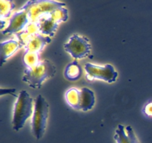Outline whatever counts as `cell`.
<instances>
[{"mask_svg": "<svg viewBox=\"0 0 152 143\" xmlns=\"http://www.w3.org/2000/svg\"><path fill=\"white\" fill-rule=\"evenodd\" d=\"M56 67L48 60L41 61L38 65L26 68L24 71L22 81L34 89H39L43 82L56 74Z\"/></svg>", "mask_w": 152, "mask_h": 143, "instance_id": "cell-1", "label": "cell"}, {"mask_svg": "<svg viewBox=\"0 0 152 143\" xmlns=\"http://www.w3.org/2000/svg\"><path fill=\"white\" fill-rule=\"evenodd\" d=\"M33 99L27 91L22 90L17 96V101L14 105L13 116V128L19 131L25 125V122L32 115Z\"/></svg>", "mask_w": 152, "mask_h": 143, "instance_id": "cell-2", "label": "cell"}, {"mask_svg": "<svg viewBox=\"0 0 152 143\" xmlns=\"http://www.w3.org/2000/svg\"><path fill=\"white\" fill-rule=\"evenodd\" d=\"M48 104L42 95H39L35 99L31 122L33 133L37 139H40L44 136L48 118Z\"/></svg>", "mask_w": 152, "mask_h": 143, "instance_id": "cell-3", "label": "cell"}, {"mask_svg": "<svg viewBox=\"0 0 152 143\" xmlns=\"http://www.w3.org/2000/svg\"><path fill=\"white\" fill-rule=\"evenodd\" d=\"M65 6V3L48 0H36L28 1L22 8L27 10L30 21L38 22L44 16H47L56 9Z\"/></svg>", "mask_w": 152, "mask_h": 143, "instance_id": "cell-4", "label": "cell"}, {"mask_svg": "<svg viewBox=\"0 0 152 143\" xmlns=\"http://www.w3.org/2000/svg\"><path fill=\"white\" fill-rule=\"evenodd\" d=\"M64 48L75 60L86 57L91 50V46L88 38L78 34L71 36L64 45Z\"/></svg>", "mask_w": 152, "mask_h": 143, "instance_id": "cell-5", "label": "cell"}, {"mask_svg": "<svg viewBox=\"0 0 152 143\" xmlns=\"http://www.w3.org/2000/svg\"><path fill=\"white\" fill-rule=\"evenodd\" d=\"M84 68L87 77L90 80L97 79L111 83L117 80L118 76V73L115 71L113 66L111 64H106L103 66H101L91 63H87L85 64Z\"/></svg>", "mask_w": 152, "mask_h": 143, "instance_id": "cell-6", "label": "cell"}, {"mask_svg": "<svg viewBox=\"0 0 152 143\" xmlns=\"http://www.w3.org/2000/svg\"><path fill=\"white\" fill-rule=\"evenodd\" d=\"M31 22L27 10L21 7L19 11L12 15L9 19L8 25L2 31V34H19L22 32Z\"/></svg>", "mask_w": 152, "mask_h": 143, "instance_id": "cell-7", "label": "cell"}, {"mask_svg": "<svg viewBox=\"0 0 152 143\" xmlns=\"http://www.w3.org/2000/svg\"><path fill=\"white\" fill-rule=\"evenodd\" d=\"M114 139L117 143H140L134 130L131 126L119 125L115 130Z\"/></svg>", "mask_w": 152, "mask_h": 143, "instance_id": "cell-8", "label": "cell"}, {"mask_svg": "<svg viewBox=\"0 0 152 143\" xmlns=\"http://www.w3.org/2000/svg\"><path fill=\"white\" fill-rule=\"evenodd\" d=\"M50 41H51V37L45 36L39 33L32 36L27 42L24 48L25 49V52L39 53L48 43H50Z\"/></svg>", "mask_w": 152, "mask_h": 143, "instance_id": "cell-9", "label": "cell"}, {"mask_svg": "<svg viewBox=\"0 0 152 143\" xmlns=\"http://www.w3.org/2000/svg\"><path fill=\"white\" fill-rule=\"evenodd\" d=\"M22 47L19 40H6L1 43V48H0V62L1 66H2L6 62L9 57L12 56L19 48Z\"/></svg>", "mask_w": 152, "mask_h": 143, "instance_id": "cell-10", "label": "cell"}, {"mask_svg": "<svg viewBox=\"0 0 152 143\" xmlns=\"http://www.w3.org/2000/svg\"><path fill=\"white\" fill-rule=\"evenodd\" d=\"M39 26V33L48 37H53L59 26V23L52 19L50 16V13L47 16L42 18L38 22Z\"/></svg>", "mask_w": 152, "mask_h": 143, "instance_id": "cell-11", "label": "cell"}, {"mask_svg": "<svg viewBox=\"0 0 152 143\" xmlns=\"http://www.w3.org/2000/svg\"><path fill=\"white\" fill-rule=\"evenodd\" d=\"M95 104V95L89 88L84 87L80 90V110L88 111L93 108Z\"/></svg>", "mask_w": 152, "mask_h": 143, "instance_id": "cell-12", "label": "cell"}, {"mask_svg": "<svg viewBox=\"0 0 152 143\" xmlns=\"http://www.w3.org/2000/svg\"><path fill=\"white\" fill-rule=\"evenodd\" d=\"M39 33V26L38 22H31L22 32L17 34L16 36H17L18 40L23 47L32 36Z\"/></svg>", "mask_w": 152, "mask_h": 143, "instance_id": "cell-13", "label": "cell"}, {"mask_svg": "<svg viewBox=\"0 0 152 143\" xmlns=\"http://www.w3.org/2000/svg\"><path fill=\"white\" fill-rule=\"evenodd\" d=\"M65 77L68 80L71 81H75L79 80L83 75V68L80 65L77 60L68 64L65 69Z\"/></svg>", "mask_w": 152, "mask_h": 143, "instance_id": "cell-14", "label": "cell"}, {"mask_svg": "<svg viewBox=\"0 0 152 143\" xmlns=\"http://www.w3.org/2000/svg\"><path fill=\"white\" fill-rule=\"evenodd\" d=\"M15 8L14 3L12 1L1 0L0 1V21H1V29H3L4 24L9 17H11L12 11Z\"/></svg>", "mask_w": 152, "mask_h": 143, "instance_id": "cell-15", "label": "cell"}, {"mask_svg": "<svg viewBox=\"0 0 152 143\" xmlns=\"http://www.w3.org/2000/svg\"><path fill=\"white\" fill-rule=\"evenodd\" d=\"M65 100L67 103L73 108L80 110V90L77 88H71L65 93Z\"/></svg>", "mask_w": 152, "mask_h": 143, "instance_id": "cell-16", "label": "cell"}, {"mask_svg": "<svg viewBox=\"0 0 152 143\" xmlns=\"http://www.w3.org/2000/svg\"><path fill=\"white\" fill-rule=\"evenodd\" d=\"M42 60H40L39 53L31 52H25L23 55L24 64L26 68H31L38 65Z\"/></svg>", "mask_w": 152, "mask_h": 143, "instance_id": "cell-17", "label": "cell"}, {"mask_svg": "<svg viewBox=\"0 0 152 143\" xmlns=\"http://www.w3.org/2000/svg\"><path fill=\"white\" fill-rule=\"evenodd\" d=\"M50 16L52 19H54L58 23L65 22V21L68 20V10L65 7H59V8H57L52 11L50 13Z\"/></svg>", "mask_w": 152, "mask_h": 143, "instance_id": "cell-18", "label": "cell"}, {"mask_svg": "<svg viewBox=\"0 0 152 143\" xmlns=\"http://www.w3.org/2000/svg\"><path fill=\"white\" fill-rule=\"evenodd\" d=\"M143 113L147 116H152V101L145 104L143 108Z\"/></svg>", "mask_w": 152, "mask_h": 143, "instance_id": "cell-19", "label": "cell"}]
</instances>
